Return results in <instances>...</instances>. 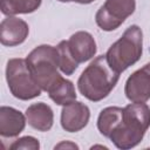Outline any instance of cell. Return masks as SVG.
Masks as SVG:
<instances>
[{
	"mask_svg": "<svg viewBox=\"0 0 150 150\" xmlns=\"http://www.w3.org/2000/svg\"><path fill=\"white\" fill-rule=\"evenodd\" d=\"M150 127V108L145 102L130 103L123 108L120 124L110 134L109 138L116 148L127 150L136 146L143 139Z\"/></svg>",
	"mask_w": 150,
	"mask_h": 150,
	"instance_id": "1",
	"label": "cell"
},
{
	"mask_svg": "<svg viewBox=\"0 0 150 150\" xmlns=\"http://www.w3.org/2000/svg\"><path fill=\"white\" fill-rule=\"evenodd\" d=\"M118 79L120 73L110 67L104 54L94 59L81 73L77 80V88L87 100L98 102L111 93Z\"/></svg>",
	"mask_w": 150,
	"mask_h": 150,
	"instance_id": "2",
	"label": "cell"
},
{
	"mask_svg": "<svg viewBox=\"0 0 150 150\" xmlns=\"http://www.w3.org/2000/svg\"><path fill=\"white\" fill-rule=\"evenodd\" d=\"M142 52V29L137 25H131L124 30L122 36L109 47L105 53V57L110 67L121 74L141 59Z\"/></svg>",
	"mask_w": 150,
	"mask_h": 150,
	"instance_id": "3",
	"label": "cell"
},
{
	"mask_svg": "<svg viewBox=\"0 0 150 150\" xmlns=\"http://www.w3.org/2000/svg\"><path fill=\"white\" fill-rule=\"evenodd\" d=\"M30 74L39 87L47 91L49 87L61 77L59 68V52L52 45H40L35 47L26 57Z\"/></svg>",
	"mask_w": 150,
	"mask_h": 150,
	"instance_id": "4",
	"label": "cell"
},
{
	"mask_svg": "<svg viewBox=\"0 0 150 150\" xmlns=\"http://www.w3.org/2000/svg\"><path fill=\"white\" fill-rule=\"evenodd\" d=\"M6 81L12 95L19 100L28 101L41 95L42 89L33 79L26 60L9 59L6 64Z\"/></svg>",
	"mask_w": 150,
	"mask_h": 150,
	"instance_id": "5",
	"label": "cell"
},
{
	"mask_svg": "<svg viewBox=\"0 0 150 150\" xmlns=\"http://www.w3.org/2000/svg\"><path fill=\"white\" fill-rule=\"evenodd\" d=\"M136 9V0H105L96 12V25L105 32L117 29Z\"/></svg>",
	"mask_w": 150,
	"mask_h": 150,
	"instance_id": "6",
	"label": "cell"
},
{
	"mask_svg": "<svg viewBox=\"0 0 150 150\" xmlns=\"http://www.w3.org/2000/svg\"><path fill=\"white\" fill-rule=\"evenodd\" d=\"M124 94L129 101L135 103L146 102L150 98V62L127 79Z\"/></svg>",
	"mask_w": 150,
	"mask_h": 150,
	"instance_id": "7",
	"label": "cell"
},
{
	"mask_svg": "<svg viewBox=\"0 0 150 150\" xmlns=\"http://www.w3.org/2000/svg\"><path fill=\"white\" fill-rule=\"evenodd\" d=\"M90 110L88 105L80 101H73L63 105L61 110V127L68 132L82 130L89 122Z\"/></svg>",
	"mask_w": 150,
	"mask_h": 150,
	"instance_id": "8",
	"label": "cell"
},
{
	"mask_svg": "<svg viewBox=\"0 0 150 150\" xmlns=\"http://www.w3.org/2000/svg\"><path fill=\"white\" fill-rule=\"evenodd\" d=\"M29 34L28 23L14 15L5 18L0 23V41L4 46L14 47L21 45Z\"/></svg>",
	"mask_w": 150,
	"mask_h": 150,
	"instance_id": "9",
	"label": "cell"
},
{
	"mask_svg": "<svg viewBox=\"0 0 150 150\" xmlns=\"http://www.w3.org/2000/svg\"><path fill=\"white\" fill-rule=\"evenodd\" d=\"M67 41L69 52L79 64L93 59L96 54L97 47L95 39L86 30H79L74 33Z\"/></svg>",
	"mask_w": 150,
	"mask_h": 150,
	"instance_id": "10",
	"label": "cell"
},
{
	"mask_svg": "<svg viewBox=\"0 0 150 150\" xmlns=\"http://www.w3.org/2000/svg\"><path fill=\"white\" fill-rule=\"evenodd\" d=\"M26 115L20 110L2 105L0 107V135L2 137H15L20 135L26 127Z\"/></svg>",
	"mask_w": 150,
	"mask_h": 150,
	"instance_id": "11",
	"label": "cell"
},
{
	"mask_svg": "<svg viewBox=\"0 0 150 150\" xmlns=\"http://www.w3.org/2000/svg\"><path fill=\"white\" fill-rule=\"evenodd\" d=\"M25 115L27 118V123L39 131H48L53 127L54 112L53 109L45 102L30 104L26 109Z\"/></svg>",
	"mask_w": 150,
	"mask_h": 150,
	"instance_id": "12",
	"label": "cell"
},
{
	"mask_svg": "<svg viewBox=\"0 0 150 150\" xmlns=\"http://www.w3.org/2000/svg\"><path fill=\"white\" fill-rule=\"evenodd\" d=\"M47 93L50 100H53L59 105H66L76 100V91L73 82L63 79L62 76L49 87Z\"/></svg>",
	"mask_w": 150,
	"mask_h": 150,
	"instance_id": "13",
	"label": "cell"
},
{
	"mask_svg": "<svg viewBox=\"0 0 150 150\" xmlns=\"http://www.w3.org/2000/svg\"><path fill=\"white\" fill-rule=\"evenodd\" d=\"M123 115V108L120 107H107L101 110L97 117V129L104 136L108 137L114 129L120 124Z\"/></svg>",
	"mask_w": 150,
	"mask_h": 150,
	"instance_id": "14",
	"label": "cell"
},
{
	"mask_svg": "<svg viewBox=\"0 0 150 150\" xmlns=\"http://www.w3.org/2000/svg\"><path fill=\"white\" fill-rule=\"evenodd\" d=\"M42 0H0L1 13L9 16L16 14H29L41 6Z\"/></svg>",
	"mask_w": 150,
	"mask_h": 150,
	"instance_id": "15",
	"label": "cell"
},
{
	"mask_svg": "<svg viewBox=\"0 0 150 150\" xmlns=\"http://www.w3.org/2000/svg\"><path fill=\"white\" fill-rule=\"evenodd\" d=\"M59 52V68L64 75H71L79 67V63L74 60L71 56L69 48H68V41L62 40L56 46Z\"/></svg>",
	"mask_w": 150,
	"mask_h": 150,
	"instance_id": "16",
	"label": "cell"
},
{
	"mask_svg": "<svg viewBox=\"0 0 150 150\" xmlns=\"http://www.w3.org/2000/svg\"><path fill=\"white\" fill-rule=\"evenodd\" d=\"M11 150H39L40 149V142L38 138L33 137V136H23L18 138L16 141H14L11 145H9Z\"/></svg>",
	"mask_w": 150,
	"mask_h": 150,
	"instance_id": "17",
	"label": "cell"
},
{
	"mask_svg": "<svg viewBox=\"0 0 150 150\" xmlns=\"http://www.w3.org/2000/svg\"><path fill=\"white\" fill-rule=\"evenodd\" d=\"M54 149L55 150L56 149H69V150H73V149H79V145L73 143V142H70V141H62L61 143L56 144L54 146Z\"/></svg>",
	"mask_w": 150,
	"mask_h": 150,
	"instance_id": "18",
	"label": "cell"
},
{
	"mask_svg": "<svg viewBox=\"0 0 150 150\" xmlns=\"http://www.w3.org/2000/svg\"><path fill=\"white\" fill-rule=\"evenodd\" d=\"M69 1L70 2L73 1V2H77V4H82V5H87V4H91L95 0H69Z\"/></svg>",
	"mask_w": 150,
	"mask_h": 150,
	"instance_id": "19",
	"label": "cell"
},
{
	"mask_svg": "<svg viewBox=\"0 0 150 150\" xmlns=\"http://www.w3.org/2000/svg\"><path fill=\"white\" fill-rule=\"evenodd\" d=\"M57 1H60V2H70L69 0H57Z\"/></svg>",
	"mask_w": 150,
	"mask_h": 150,
	"instance_id": "20",
	"label": "cell"
}]
</instances>
